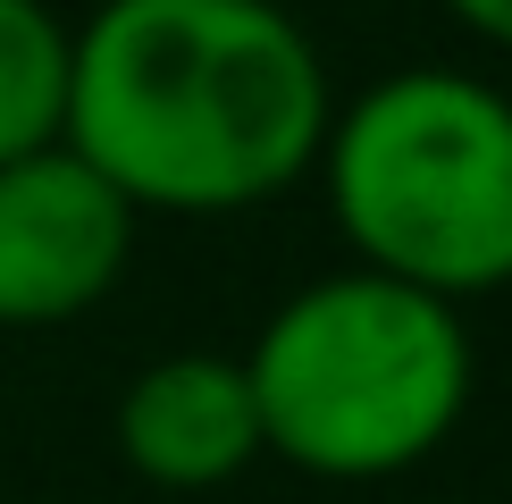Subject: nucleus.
Segmentation results:
<instances>
[{"label":"nucleus","instance_id":"obj_1","mask_svg":"<svg viewBox=\"0 0 512 504\" xmlns=\"http://www.w3.org/2000/svg\"><path fill=\"white\" fill-rule=\"evenodd\" d=\"M328 59L277 0H101L68 42V143L135 210L227 219L303 185Z\"/></svg>","mask_w":512,"mask_h":504},{"label":"nucleus","instance_id":"obj_2","mask_svg":"<svg viewBox=\"0 0 512 504\" xmlns=\"http://www.w3.org/2000/svg\"><path fill=\"white\" fill-rule=\"evenodd\" d=\"M244 378L261 412V454L336 488H370L420 471L462 429L479 362L462 303L353 261L269 311Z\"/></svg>","mask_w":512,"mask_h":504},{"label":"nucleus","instance_id":"obj_3","mask_svg":"<svg viewBox=\"0 0 512 504\" xmlns=\"http://www.w3.org/2000/svg\"><path fill=\"white\" fill-rule=\"evenodd\" d=\"M328 219L361 269L445 303L512 286V93L462 68H395L319 143Z\"/></svg>","mask_w":512,"mask_h":504},{"label":"nucleus","instance_id":"obj_4","mask_svg":"<svg viewBox=\"0 0 512 504\" xmlns=\"http://www.w3.org/2000/svg\"><path fill=\"white\" fill-rule=\"evenodd\" d=\"M143 210L68 143L0 160V328H59L110 303Z\"/></svg>","mask_w":512,"mask_h":504},{"label":"nucleus","instance_id":"obj_5","mask_svg":"<svg viewBox=\"0 0 512 504\" xmlns=\"http://www.w3.org/2000/svg\"><path fill=\"white\" fill-rule=\"evenodd\" d=\"M118 454L135 479H152L168 496L227 488L244 462H261V412H252L244 362L194 345L135 370L118 395Z\"/></svg>","mask_w":512,"mask_h":504},{"label":"nucleus","instance_id":"obj_6","mask_svg":"<svg viewBox=\"0 0 512 504\" xmlns=\"http://www.w3.org/2000/svg\"><path fill=\"white\" fill-rule=\"evenodd\" d=\"M68 42L51 0H0V160L42 152L68 126Z\"/></svg>","mask_w":512,"mask_h":504},{"label":"nucleus","instance_id":"obj_7","mask_svg":"<svg viewBox=\"0 0 512 504\" xmlns=\"http://www.w3.org/2000/svg\"><path fill=\"white\" fill-rule=\"evenodd\" d=\"M445 17H454L462 34L496 42V51H512V0H445Z\"/></svg>","mask_w":512,"mask_h":504}]
</instances>
